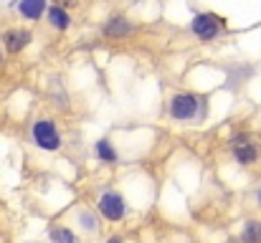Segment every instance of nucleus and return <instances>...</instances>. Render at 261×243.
<instances>
[{
  "mask_svg": "<svg viewBox=\"0 0 261 243\" xmlns=\"http://www.w3.org/2000/svg\"><path fill=\"white\" fill-rule=\"evenodd\" d=\"M43 20H46L54 31H59V33H64V31H69V28L74 25V15H71V10H66V8H61V5H54V3L48 5Z\"/></svg>",
  "mask_w": 261,
  "mask_h": 243,
  "instance_id": "9",
  "label": "nucleus"
},
{
  "mask_svg": "<svg viewBox=\"0 0 261 243\" xmlns=\"http://www.w3.org/2000/svg\"><path fill=\"white\" fill-rule=\"evenodd\" d=\"M54 5H61V8H66V10H74V8H79L82 5V0H51Z\"/></svg>",
  "mask_w": 261,
  "mask_h": 243,
  "instance_id": "14",
  "label": "nucleus"
},
{
  "mask_svg": "<svg viewBox=\"0 0 261 243\" xmlns=\"http://www.w3.org/2000/svg\"><path fill=\"white\" fill-rule=\"evenodd\" d=\"M188 25H190V33L203 43H213L218 36H223L228 31L226 18L213 13V10H195Z\"/></svg>",
  "mask_w": 261,
  "mask_h": 243,
  "instance_id": "3",
  "label": "nucleus"
},
{
  "mask_svg": "<svg viewBox=\"0 0 261 243\" xmlns=\"http://www.w3.org/2000/svg\"><path fill=\"white\" fill-rule=\"evenodd\" d=\"M135 33H137V23L124 13H112L101 23V36L109 41H124V38H132Z\"/></svg>",
  "mask_w": 261,
  "mask_h": 243,
  "instance_id": "6",
  "label": "nucleus"
},
{
  "mask_svg": "<svg viewBox=\"0 0 261 243\" xmlns=\"http://www.w3.org/2000/svg\"><path fill=\"white\" fill-rule=\"evenodd\" d=\"M129 198L119 190V187H104L99 195H96V213L101 215L104 223H124L127 215H129Z\"/></svg>",
  "mask_w": 261,
  "mask_h": 243,
  "instance_id": "2",
  "label": "nucleus"
},
{
  "mask_svg": "<svg viewBox=\"0 0 261 243\" xmlns=\"http://www.w3.org/2000/svg\"><path fill=\"white\" fill-rule=\"evenodd\" d=\"M228 155H231V160L236 165H241V167H254L261 157V150L249 134H239V137L228 140Z\"/></svg>",
  "mask_w": 261,
  "mask_h": 243,
  "instance_id": "5",
  "label": "nucleus"
},
{
  "mask_svg": "<svg viewBox=\"0 0 261 243\" xmlns=\"http://www.w3.org/2000/svg\"><path fill=\"white\" fill-rule=\"evenodd\" d=\"M91 150H94L96 162H101V165H117L119 162V150L114 147V142L109 137H99Z\"/></svg>",
  "mask_w": 261,
  "mask_h": 243,
  "instance_id": "11",
  "label": "nucleus"
},
{
  "mask_svg": "<svg viewBox=\"0 0 261 243\" xmlns=\"http://www.w3.org/2000/svg\"><path fill=\"white\" fill-rule=\"evenodd\" d=\"M254 205H256V208L261 210V185L256 187V193H254Z\"/></svg>",
  "mask_w": 261,
  "mask_h": 243,
  "instance_id": "16",
  "label": "nucleus"
},
{
  "mask_svg": "<svg viewBox=\"0 0 261 243\" xmlns=\"http://www.w3.org/2000/svg\"><path fill=\"white\" fill-rule=\"evenodd\" d=\"M31 43H33V33H31L28 28H23V25L8 28V31L3 33V46H5V51H8L10 56L23 53Z\"/></svg>",
  "mask_w": 261,
  "mask_h": 243,
  "instance_id": "7",
  "label": "nucleus"
},
{
  "mask_svg": "<svg viewBox=\"0 0 261 243\" xmlns=\"http://www.w3.org/2000/svg\"><path fill=\"white\" fill-rule=\"evenodd\" d=\"M48 5H51L48 0H18V13H20V18L38 23V20H43Z\"/></svg>",
  "mask_w": 261,
  "mask_h": 243,
  "instance_id": "10",
  "label": "nucleus"
},
{
  "mask_svg": "<svg viewBox=\"0 0 261 243\" xmlns=\"http://www.w3.org/2000/svg\"><path fill=\"white\" fill-rule=\"evenodd\" d=\"M31 140L41 152H59L64 147V134L51 117H41L31 124Z\"/></svg>",
  "mask_w": 261,
  "mask_h": 243,
  "instance_id": "4",
  "label": "nucleus"
},
{
  "mask_svg": "<svg viewBox=\"0 0 261 243\" xmlns=\"http://www.w3.org/2000/svg\"><path fill=\"white\" fill-rule=\"evenodd\" d=\"M208 117V99L198 91L180 89L168 99V119L175 124H200Z\"/></svg>",
  "mask_w": 261,
  "mask_h": 243,
  "instance_id": "1",
  "label": "nucleus"
},
{
  "mask_svg": "<svg viewBox=\"0 0 261 243\" xmlns=\"http://www.w3.org/2000/svg\"><path fill=\"white\" fill-rule=\"evenodd\" d=\"M74 221H76V228L87 236H99L101 233V215L96 213V208H79L74 210Z\"/></svg>",
  "mask_w": 261,
  "mask_h": 243,
  "instance_id": "8",
  "label": "nucleus"
},
{
  "mask_svg": "<svg viewBox=\"0 0 261 243\" xmlns=\"http://www.w3.org/2000/svg\"><path fill=\"white\" fill-rule=\"evenodd\" d=\"M104 243H129V241H127L122 233H109V236L104 238Z\"/></svg>",
  "mask_w": 261,
  "mask_h": 243,
  "instance_id": "15",
  "label": "nucleus"
},
{
  "mask_svg": "<svg viewBox=\"0 0 261 243\" xmlns=\"http://www.w3.org/2000/svg\"><path fill=\"white\" fill-rule=\"evenodd\" d=\"M239 243H261V218H246L241 223Z\"/></svg>",
  "mask_w": 261,
  "mask_h": 243,
  "instance_id": "13",
  "label": "nucleus"
},
{
  "mask_svg": "<svg viewBox=\"0 0 261 243\" xmlns=\"http://www.w3.org/2000/svg\"><path fill=\"white\" fill-rule=\"evenodd\" d=\"M48 243H82V238L71 226L54 223V226H48Z\"/></svg>",
  "mask_w": 261,
  "mask_h": 243,
  "instance_id": "12",
  "label": "nucleus"
}]
</instances>
